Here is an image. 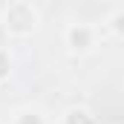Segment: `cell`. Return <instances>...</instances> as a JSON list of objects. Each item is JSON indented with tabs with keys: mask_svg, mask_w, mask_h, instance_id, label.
I'll return each mask as SVG.
<instances>
[{
	"mask_svg": "<svg viewBox=\"0 0 124 124\" xmlns=\"http://www.w3.org/2000/svg\"><path fill=\"white\" fill-rule=\"evenodd\" d=\"M3 20H6V29L12 35H29L38 26V9L29 3H9Z\"/></svg>",
	"mask_w": 124,
	"mask_h": 124,
	"instance_id": "obj_1",
	"label": "cell"
},
{
	"mask_svg": "<svg viewBox=\"0 0 124 124\" xmlns=\"http://www.w3.org/2000/svg\"><path fill=\"white\" fill-rule=\"evenodd\" d=\"M66 46H69V52H78V55L90 52L95 46V29L90 23H72L66 29Z\"/></svg>",
	"mask_w": 124,
	"mask_h": 124,
	"instance_id": "obj_2",
	"label": "cell"
},
{
	"mask_svg": "<svg viewBox=\"0 0 124 124\" xmlns=\"http://www.w3.org/2000/svg\"><path fill=\"white\" fill-rule=\"evenodd\" d=\"M63 124H95V116L87 107H72V110L63 116Z\"/></svg>",
	"mask_w": 124,
	"mask_h": 124,
	"instance_id": "obj_3",
	"label": "cell"
}]
</instances>
